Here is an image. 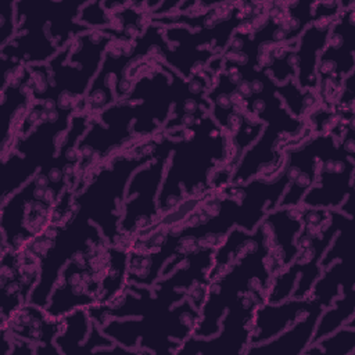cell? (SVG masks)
Returning a JSON list of instances; mask_svg holds the SVG:
<instances>
[{"instance_id": "1", "label": "cell", "mask_w": 355, "mask_h": 355, "mask_svg": "<svg viewBox=\"0 0 355 355\" xmlns=\"http://www.w3.org/2000/svg\"><path fill=\"white\" fill-rule=\"evenodd\" d=\"M165 135L172 139V148L157 200L161 215L186 198L209 193L214 173L225 166L230 153L227 135L209 114L189 129Z\"/></svg>"}, {"instance_id": "2", "label": "cell", "mask_w": 355, "mask_h": 355, "mask_svg": "<svg viewBox=\"0 0 355 355\" xmlns=\"http://www.w3.org/2000/svg\"><path fill=\"white\" fill-rule=\"evenodd\" d=\"M165 141L166 135L159 132L132 143L96 168L75 194L73 211L93 222L107 244L126 248L129 240L122 234L119 222L128 183L136 169L157 158Z\"/></svg>"}, {"instance_id": "3", "label": "cell", "mask_w": 355, "mask_h": 355, "mask_svg": "<svg viewBox=\"0 0 355 355\" xmlns=\"http://www.w3.org/2000/svg\"><path fill=\"white\" fill-rule=\"evenodd\" d=\"M114 39L100 29L78 35L49 62L50 89L40 101H51L60 111L82 112L89 86Z\"/></svg>"}, {"instance_id": "4", "label": "cell", "mask_w": 355, "mask_h": 355, "mask_svg": "<svg viewBox=\"0 0 355 355\" xmlns=\"http://www.w3.org/2000/svg\"><path fill=\"white\" fill-rule=\"evenodd\" d=\"M200 319V311L184 298L169 309L112 319L101 330L116 344L139 348L144 355H175L182 343L194 334Z\"/></svg>"}, {"instance_id": "5", "label": "cell", "mask_w": 355, "mask_h": 355, "mask_svg": "<svg viewBox=\"0 0 355 355\" xmlns=\"http://www.w3.org/2000/svg\"><path fill=\"white\" fill-rule=\"evenodd\" d=\"M270 277L265 243L239 255L223 273L208 283L207 297L200 309L201 319L193 336L211 337L216 334L226 309L243 294L252 293L265 302Z\"/></svg>"}, {"instance_id": "6", "label": "cell", "mask_w": 355, "mask_h": 355, "mask_svg": "<svg viewBox=\"0 0 355 355\" xmlns=\"http://www.w3.org/2000/svg\"><path fill=\"white\" fill-rule=\"evenodd\" d=\"M352 216L338 209H330V219L320 232L300 230L297 255L293 262L270 277L265 302H280L287 298H305L322 273L320 259L343 223Z\"/></svg>"}, {"instance_id": "7", "label": "cell", "mask_w": 355, "mask_h": 355, "mask_svg": "<svg viewBox=\"0 0 355 355\" xmlns=\"http://www.w3.org/2000/svg\"><path fill=\"white\" fill-rule=\"evenodd\" d=\"M135 119L136 103L126 100L116 101L97 116H92L86 132L78 143L80 159L75 194L80 191L93 171L104 161L140 140L132 132Z\"/></svg>"}, {"instance_id": "8", "label": "cell", "mask_w": 355, "mask_h": 355, "mask_svg": "<svg viewBox=\"0 0 355 355\" xmlns=\"http://www.w3.org/2000/svg\"><path fill=\"white\" fill-rule=\"evenodd\" d=\"M207 98L211 104L209 116L227 135L230 143L227 162L212 176V190H219L229 184L232 172L237 166L244 151L259 137L265 125L254 119L245 111L236 94L234 85L223 72H219L215 76Z\"/></svg>"}, {"instance_id": "9", "label": "cell", "mask_w": 355, "mask_h": 355, "mask_svg": "<svg viewBox=\"0 0 355 355\" xmlns=\"http://www.w3.org/2000/svg\"><path fill=\"white\" fill-rule=\"evenodd\" d=\"M75 114H61L17 137L10 153L1 158L3 187L0 201L26 184L57 154L58 144Z\"/></svg>"}, {"instance_id": "10", "label": "cell", "mask_w": 355, "mask_h": 355, "mask_svg": "<svg viewBox=\"0 0 355 355\" xmlns=\"http://www.w3.org/2000/svg\"><path fill=\"white\" fill-rule=\"evenodd\" d=\"M108 245L103 243L73 257L61 270L60 279L44 306L53 319L97 304L103 275L108 262Z\"/></svg>"}, {"instance_id": "11", "label": "cell", "mask_w": 355, "mask_h": 355, "mask_svg": "<svg viewBox=\"0 0 355 355\" xmlns=\"http://www.w3.org/2000/svg\"><path fill=\"white\" fill-rule=\"evenodd\" d=\"M123 100L136 103L132 132L137 139L159 133L171 115L175 100L168 67L155 57L147 58L141 64L130 93Z\"/></svg>"}, {"instance_id": "12", "label": "cell", "mask_w": 355, "mask_h": 355, "mask_svg": "<svg viewBox=\"0 0 355 355\" xmlns=\"http://www.w3.org/2000/svg\"><path fill=\"white\" fill-rule=\"evenodd\" d=\"M355 189V129L333 140L320 154L315 184L300 205L338 209Z\"/></svg>"}, {"instance_id": "13", "label": "cell", "mask_w": 355, "mask_h": 355, "mask_svg": "<svg viewBox=\"0 0 355 355\" xmlns=\"http://www.w3.org/2000/svg\"><path fill=\"white\" fill-rule=\"evenodd\" d=\"M355 72V6L341 10L333 21L327 42L319 54L318 97L330 108L343 90L344 80Z\"/></svg>"}, {"instance_id": "14", "label": "cell", "mask_w": 355, "mask_h": 355, "mask_svg": "<svg viewBox=\"0 0 355 355\" xmlns=\"http://www.w3.org/2000/svg\"><path fill=\"white\" fill-rule=\"evenodd\" d=\"M171 148L172 139L166 136L165 146L157 158L136 169L130 176L119 222V229L128 240L150 229L161 218L157 200Z\"/></svg>"}, {"instance_id": "15", "label": "cell", "mask_w": 355, "mask_h": 355, "mask_svg": "<svg viewBox=\"0 0 355 355\" xmlns=\"http://www.w3.org/2000/svg\"><path fill=\"white\" fill-rule=\"evenodd\" d=\"M107 243L101 230L89 219L73 211L71 219L60 226L53 247L40 259L39 282L32 290L29 302L46 306L64 266L76 255Z\"/></svg>"}, {"instance_id": "16", "label": "cell", "mask_w": 355, "mask_h": 355, "mask_svg": "<svg viewBox=\"0 0 355 355\" xmlns=\"http://www.w3.org/2000/svg\"><path fill=\"white\" fill-rule=\"evenodd\" d=\"M259 304L262 301L252 293L240 295L226 309L216 334L191 336L182 343L175 355H244L250 345L252 316Z\"/></svg>"}, {"instance_id": "17", "label": "cell", "mask_w": 355, "mask_h": 355, "mask_svg": "<svg viewBox=\"0 0 355 355\" xmlns=\"http://www.w3.org/2000/svg\"><path fill=\"white\" fill-rule=\"evenodd\" d=\"M187 298V291L176 288L165 277L155 282L153 287L126 283L112 300L105 304L92 305L87 312L100 327L112 319L140 318L153 312L169 309Z\"/></svg>"}, {"instance_id": "18", "label": "cell", "mask_w": 355, "mask_h": 355, "mask_svg": "<svg viewBox=\"0 0 355 355\" xmlns=\"http://www.w3.org/2000/svg\"><path fill=\"white\" fill-rule=\"evenodd\" d=\"M168 72L175 92V100L171 115L161 132L173 133L197 125L209 114L211 104L207 94L212 87L216 75L207 68L197 71L189 79L182 78L169 67Z\"/></svg>"}, {"instance_id": "19", "label": "cell", "mask_w": 355, "mask_h": 355, "mask_svg": "<svg viewBox=\"0 0 355 355\" xmlns=\"http://www.w3.org/2000/svg\"><path fill=\"white\" fill-rule=\"evenodd\" d=\"M336 137L331 135H311L304 140L287 147L283 171L288 186L279 207H298L306 191L315 184L319 157Z\"/></svg>"}, {"instance_id": "20", "label": "cell", "mask_w": 355, "mask_h": 355, "mask_svg": "<svg viewBox=\"0 0 355 355\" xmlns=\"http://www.w3.org/2000/svg\"><path fill=\"white\" fill-rule=\"evenodd\" d=\"M301 140L304 139H291L272 126H265L259 137L244 151L232 172L229 183H245L255 178H275L283 169L287 147Z\"/></svg>"}, {"instance_id": "21", "label": "cell", "mask_w": 355, "mask_h": 355, "mask_svg": "<svg viewBox=\"0 0 355 355\" xmlns=\"http://www.w3.org/2000/svg\"><path fill=\"white\" fill-rule=\"evenodd\" d=\"M40 262L25 251L1 250L0 257V300L1 319L29 301L39 282Z\"/></svg>"}, {"instance_id": "22", "label": "cell", "mask_w": 355, "mask_h": 355, "mask_svg": "<svg viewBox=\"0 0 355 355\" xmlns=\"http://www.w3.org/2000/svg\"><path fill=\"white\" fill-rule=\"evenodd\" d=\"M265 233L266 266L273 276L288 266L297 255V236L301 230L298 207H276L261 222Z\"/></svg>"}, {"instance_id": "23", "label": "cell", "mask_w": 355, "mask_h": 355, "mask_svg": "<svg viewBox=\"0 0 355 355\" xmlns=\"http://www.w3.org/2000/svg\"><path fill=\"white\" fill-rule=\"evenodd\" d=\"M61 319H53L43 306L32 302L22 304L7 319H1V331L36 345V355H61L54 338L61 330Z\"/></svg>"}, {"instance_id": "24", "label": "cell", "mask_w": 355, "mask_h": 355, "mask_svg": "<svg viewBox=\"0 0 355 355\" xmlns=\"http://www.w3.org/2000/svg\"><path fill=\"white\" fill-rule=\"evenodd\" d=\"M318 302L305 298H287L280 302H262L255 308L251 324L250 345L265 343L300 320Z\"/></svg>"}, {"instance_id": "25", "label": "cell", "mask_w": 355, "mask_h": 355, "mask_svg": "<svg viewBox=\"0 0 355 355\" xmlns=\"http://www.w3.org/2000/svg\"><path fill=\"white\" fill-rule=\"evenodd\" d=\"M1 90V139H0V159L4 158L15 140L17 129L33 103L29 87L28 68L21 67Z\"/></svg>"}, {"instance_id": "26", "label": "cell", "mask_w": 355, "mask_h": 355, "mask_svg": "<svg viewBox=\"0 0 355 355\" xmlns=\"http://www.w3.org/2000/svg\"><path fill=\"white\" fill-rule=\"evenodd\" d=\"M334 19H320L309 24L297 39L295 82L304 90L316 92L318 89V58L327 42Z\"/></svg>"}, {"instance_id": "27", "label": "cell", "mask_w": 355, "mask_h": 355, "mask_svg": "<svg viewBox=\"0 0 355 355\" xmlns=\"http://www.w3.org/2000/svg\"><path fill=\"white\" fill-rule=\"evenodd\" d=\"M323 308L318 304L276 337L261 344L248 345L244 355H301L312 341Z\"/></svg>"}, {"instance_id": "28", "label": "cell", "mask_w": 355, "mask_h": 355, "mask_svg": "<svg viewBox=\"0 0 355 355\" xmlns=\"http://www.w3.org/2000/svg\"><path fill=\"white\" fill-rule=\"evenodd\" d=\"M179 239L171 226L168 240L159 248L153 251L128 250V283L153 287L161 279L165 263L175 255Z\"/></svg>"}, {"instance_id": "29", "label": "cell", "mask_w": 355, "mask_h": 355, "mask_svg": "<svg viewBox=\"0 0 355 355\" xmlns=\"http://www.w3.org/2000/svg\"><path fill=\"white\" fill-rule=\"evenodd\" d=\"M351 286H355L354 261L352 258L340 259L322 269L320 276L308 293V298L316 301L322 308H326L341 295L343 288Z\"/></svg>"}, {"instance_id": "30", "label": "cell", "mask_w": 355, "mask_h": 355, "mask_svg": "<svg viewBox=\"0 0 355 355\" xmlns=\"http://www.w3.org/2000/svg\"><path fill=\"white\" fill-rule=\"evenodd\" d=\"M295 44H268L261 47L258 55V68L269 75L276 85H283L295 79Z\"/></svg>"}, {"instance_id": "31", "label": "cell", "mask_w": 355, "mask_h": 355, "mask_svg": "<svg viewBox=\"0 0 355 355\" xmlns=\"http://www.w3.org/2000/svg\"><path fill=\"white\" fill-rule=\"evenodd\" d=\"M61 330L54 338V345L61 355L79 352V348L87 340L93 326L87 308H79L67 313L61 318Z\"/></svg>"}, {"instance_id": "32", "label": "cell", "mask_w": 355, "mask_h": 355, "mask_svg": "<svg viewBox=\"0 0 355 355\" xmlns=\"http://www.w3.org/2000/svg\"><path fill=\"white\" fill-rule=\"evenodd\" d=\"M355 318V286L343 288L341 295H338L329 306L323 308L315 331L312 341H316L337 329L347 324L351 319Z\"/></svg>"}, {"instance_id": "33", "label": "cell", "mask_w": 355, "mask_h": 355, "mask_svg": "<svg viewBox=\"0 0 355 355\" xmlns=\"http://www.w3.org/2000/svg\"><path fill=\"white\" fill-rule=\"evenodd\" d=\"M128 283V250L125 247L108 245V262L103 275L97 304L112 300Z\"/></svg>"}, {"instance_id": "34", "label": "cell", "mask_w": 355, "mask_h": 355, "mask_svg": "<svg viewBox=\"0 0 355 355\" xmlns=\"http://www.w3.org/2000/svg\"><path fill=\"white\" fill-rule=\"evenodd\" d=\"M355 318L336 331L311 343L301 355H354Z\"/></svg>"}, {"instance_id": "35", "label": "cell", "mask_w": 355, "mask_h": 355, "mask_svg": "<svg viewBox=\"0 0 355 355\" xmlns=\"http://www.w3.org/2000/svg\"><path fill=\"white\" fill-rule=\"evenodd\" d=\"M277 96L283 101L286 110L298 119H305L312 111H315L320 103L316 92L301 89L295 79L288 80L275 87Z\"/></svg>"}, {"instance_id": "36", "label": "cell", "mask_w": 355, "mask_h": 355, "mask_svg": "<svg viewBox=\"0 0 355 355\" xmlns=\"http://www.w3.org/2000/svg\"><path fill=\"white\" fill-rule=\"evenodd\" d=\"M352 223L354 218H348L338 229L320 259L322 269L330 266L336 261L352 258Z\"/></svg>"}, {"instance_id": "37", "label": "cell", "mask_w": 355, "mask_h": 355, "mask_svg": "<svg viewBox=\"0 0 355 355\" xmlns=\"http://www.w3.org/2000/svg\"><path fill=\"white\" fill-rule=\"evenodd\" d=\"M78 22L90 29H105L111 25V15L101 1H85L79 11Z\"/></svg>"}, {"instance_id": "38", "label": "cell", "mask_w": 355, "mask_h": 355, "mask_svg": "<svg viewBox=\"0 0 355 355\" xmlns=\"http://www.w3.org/2000/svg\"><path fill=\"white\" fill-rule=\"evenodd\" d=\"M298 214L301 219V229L311 233L320 232L330 219V209L324 208L298 205Z\"/></svg>"}, {"instance_id": "39", "label": "cell", "mask_w": 355, "mask_h": 355, "mask_svg": "<svg viewBox=\"0 0 355 355\" xmlns=\"http://www.w3.org/2000/svg\"><path fill=\"white\" fill-rule=\"evenodd\" d=\"M17 21L14 1H7L0 7V50L15 36Z\"/></svg>"}, {"instance_id": "40", "label": "cell", "mask_w": 355, "mask_h": 355, "mask_svg": "<svg viewBox=\"0 0 355 355\" xmlns=\"http://www.w3.org/2000/svg\"><path fill=\"white\" fill-rule=\"evenodd\" d=\"M114 344H115V341L110 336H107L97 323L93 322L90 334H89L87 340L83 343V345L79 348V352L96 354L97 351L104 349V348H110Z\"/></svg>"}, {"instance_id": "41", "label": "cell", "mask_w": 355, "mask_h": 355, "mask_svg": "<svg viewBox=\"0 0 355 355\" xmlns=\"http://www.w3.org/2000/svg\"><path fill=\"white\" fill-rule=\"evenodd\" d=\"M207 288H208V284L205 283H196L189 291H187V300L200 311L204 301H205V297H207Z\"/></svg>"}]
</instances>
